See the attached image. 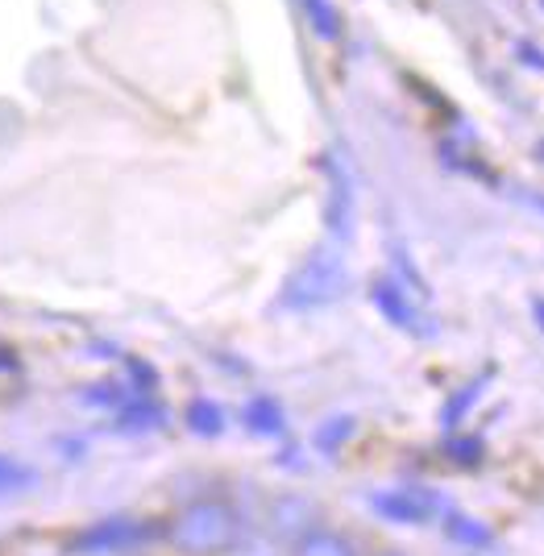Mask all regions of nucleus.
Masks as SVG:
<instances>
[{
    "instance_id": "f257e3e1",
    "label": "nucleus",
    "mask_w": 544,
    "mask_h": 556,
    "mask_svg": "<svg viewBox=\"0 0 544 556\" xmlns=\"http://www.w3.org/2000/svg\"><path fill=\"white\" fill-rule=\"evenodd\" d=\"M241 535V519L229 503L220 498H204L191 503L175 523H170V544L184 556H220L229 553Z\"/></svg>"
},
{
    "instance_id": "f03ea898",
    "label": "nucleus",
    "mask_w": 544,
    "mask_h": 556,
    "mask_svg": "<svg viewBox=\"0 0 544 556\" xmlns=\"http://www.w3.org/2000/svg\"><path fill=\"white\" fill-rule=\"evenodd\" d=\"M345 282V270H341V257L332 250H320L312 254L300 275L287 282V307H316V303H329Z\"/></svg>"
},
{
    "instance_id": "7ed1b4c3",
    "label": "nucleus",
    "mask_w": 544,
    "mask_h": 556,
    "mask_svg": "<svg viewBox=\"0 0 544 556\" xmlns=\"http://www.w3.org/2000/svg\"><path fill=\"white\" fill-rule=\"evenodd\" d=\"M375 515H382L387 523H403V528H420V523H432L441 515V498L432 490H416V486H403V490H379L370 498Z\"/></svg>"
},
{
    "instance_id": "20e7f679",
    "label": "nucleus",
    "mask_w": 544,
    "mask_h": 556,
    "mask_svg": "<svg viewBox=\"0 0 544 556\" xmlns=\"http://www.w3.org/2000/svg\"><path fill=\"white\" fill-rule=\"evenodd\" d=\"M150 540V528L146 523H134V519H104V523H92L72 540V553L84 556H109V553H125V548H138Z\"/></svg>"
},
{
    "instance_id": "39448f33",
    "label": "nucleus",
    "mask_w": 544,
    "mask_h": 556,
    "mask_svg": "<svg viewBox=\"0 0 544 556\" xmlns=\"http://www.w3.org/2000/svg\"><path fill=\"white\" fill-rule=\"evenodd\" d=\"M375 303H379V312L395 328H407V332H425V328H420V316H416V307L407 303V295H403V291L395 287V282H391V278H379V282H375Z\"/></svg>"
},
{
    "instance_id": "423d86ee",
    "label": "nucleus",
    "mask_w": 544,
    "mask_h": 556,
    "mask_svg": "<svg viewBox=\"0 0 544 556\" xmlns=\"http://www.w3.org/2000/svg\"><path fill=\"white\" fill-rule=\"evenodd\" d=\"M295 556H357V548L341 532H329V528H312V532L300 535V544H295Z\"/></svg>"
},
{
    "instance_id": "0eeeda50",
    "label": "nucleus",
    "mask_w": 544,
    "mask_h": 556,
    "mask_svg": "<svg viewBox=\"0 0 544 556\" xmlns=\"http://www.w3.org/2000/svg\"><path fill=\"white\" fill-rule=\"evenodd\" d=\"M445 532H450V540L466 544V548H486L495 540V532L482 519L466 515V510H445Z\"/></svg>"
},
{
    "instance_id": "6e6552de",
    "label": "nucleus",
    "mask_w": 544,
    "mask_h": 556,
    "mask_svg": "<svg viewBox=\"0 0 544 556\" xmlns=\"http://www.w3.org/2000/svg\"><path fill=\"white\" fill-rule=\"evenodd\" d=\"M245 424H250L258 437H283V428H287L283 407H279L275 399H266V394L250 399V407H245Z\"/></svg>"
},
{
    "instance_id": "1a4fd4ad",
    "label": "nucleus",
    "mask_w": 544,
    "mask_h": 556,
    "mask_svg": "<svg viewBox=\"0 0 544 556\" xmlns=\"http://www.w3.org/2000/svg\"><path fill=\"white\" fill-rule=\"evenodd\" d=\"M188 424L191 432H200V437H220L225 432V412L216 407L213 399H195L188 407Z\"/></svg>"
},
{
    "instance_id": "9d476101",
    "label": "nucleus",
    "mask_w": 544,
    "mask_h": 556,
    "mask_svg": "<svg viewBox=\"0 0 544 556\" xmlns=\"http://www.w3.org/2000/svg\"><path fill=\"white\" fill-rule=\"evenodd\" d=\"M486 378H491V374H478V378H473L466 391H457L450 403H445V412H441V424H445V428H457V419H461L473 407V399H478V391L486 387Z\"/></svg>"
},
{
    "instance_id": "9b49d317",
    "label": "nucleus",
    "mask_w": 544,
    "mask_h": 556,
    "mask_svg": "<svg viewBox=\"0 0 544 556\" xmlns=\"http://www.w3.org/2000/svg\"><path fill=\"white\" fill-rule=\"evenodd\" d=\"M38 482V473L29 465L13 462V457H0V494H17V490H29Z\"/></svg>"
},
{
    "instance_id": "f8f14e48",
    "label": "nucleus",
    "mask_w": 544,
    "mask_h": 556,
    "mask_svg": "<svg viewBox=\"0 0 544 556\" xmlns=\"http://www.w3.org/2000/svg\"><path fill=\"white\" fill-rule=\"evenodd\" d=\"M121 424H125V428H138V432H142V428H154V424H163V412H159V407H154L150 399H138V403H129V407H125Z\"/></svg>"
},
{
    "instance_id": "ddd939ff",
    "label": "nucleus",
    "mask_w": 544,
    "mask_h": 556,
    "mask_svg": "<svg viewBox=\"0 0 544 556\" xmlns=\"http://www.w3.org/2000/svg\"><path fill=\"white\" fill-rule=\"evenodd\" d=\"M350 432H354V419H329L320 432H316V444L325 448V453H337V444L341 441H350Z\"/></svg>"
},
{
    "instance_id": "4468645a",
    "label": "nucleus",
    "mask_w": 544,
    "mask_h": 556,
    "mask_svg": "<svg viewBox=\"0 0 544 556\" xmlns=\"http://www.w3.org/2000/svg\"><path fill=\"white\" fill-rule=\"evenodd\" d=\"M450 457H457V465H478L482 462V441H473V437L450 441Z\"/></svg>"
},
{
    "instance_id": "2eb2a0df",
    "label": "nucleus",
    "mask_w": 544,
    "mask_h": 556,
    "mask_svg": "<svg viewBox=\"0 0 544 556\" xmlns=\"http://www.w3.org/2000/svg\"><path fill=\"white\" fill-rule=\"evenodd\" d=\"M528 200H532V204H536V208L544 212V195H528Z\"/></svg>"
},
{
    "instance_id": "dca6fc26",
    "label": "nucleus",
    "mask_w": 544,
    "mask_h": 556,
    "mask_svg": "<svg viewBox=\"0 0 544 556\" xmlns=\"http://www.w3.org/2000/svg\"><path fill=\"white\" fill-rule=\"evenodd\" d=\"M536 316H541V325H544V300H536Z\"/></svg>"
},
{
    "instance_id": "f3484780",
    "label": "nucleus",
    "mask_w": 544,
    "mask_h": 556,
    "mask_svg": "<svg viewBox=\"0 0 544 556\" xmlns=\"http://www.w3.org/2000/svg\"><path fill=\"white\" fill-rule=\"evenodd\" d=\"M536 159H541V163H544V141H541V146H536Z\"/></svg>"
},
{
    "instance_id": "a211bd4d",
    "label": "nucleus",
    "mask_w": 544,
    "mask_h": 556,
    "mask_svg": "<svg viewBox=\"0 0 544 556\" xmlns=\"http://www.w3.org/2000/svg\"><path fill=\"white\" fill-rule=\"evenodd\" d=\"M382 556H400V553H382Z\"/></svg>"
}]
</instances>
